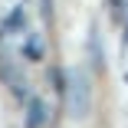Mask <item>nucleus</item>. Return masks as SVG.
I'll return each mask as SVG.
<instances>
[{
    "mask_svg": "<svg viewBox=\"0 0 128 128\" xmlns=\"http://www.w3.org/2000/svg\"><path fill=\"white\" fill-rule=\"evenodd\" d=\"M62 89H66V95H69V112H72L76 118H86V115H89V105H92L86 72H69Z\"/></svg>",
    "mask_w": 128,
    "mask_h": 128,
    "instance_id": "f257e3e1",
    "label": "nucleus"
},
{
    "mask_svg": "<svg viewBox=\"0 0 128 128\" xmlns=\"http://www.w3.org/2000/svg\"><path fill=\"white\" fill-rule=\"evenodd\" d=\"M43 118H46V105H43L40 98H33L30 102V115H26V128H40Z\"/></svg>",
    "mask_w": 128,
    "mask_h": 128,
    "instance_id": "f03ea898",
    "label": "nucleus"
},
{
    "mask_svg": "<svg viewBox=\"0 0 128 128\" xmlns=\"http://www.w3.org/2000/svg\"><path fill=\"white\" fill-rule=\"evenodd\" d=\"M125 7H128L125 0H112V13H115V16H122V13H125Z\"/></svg>",
    "mask_w": 128,
    "mask_h": 128,
    "instance_id": "7ed1b4c3",
    "label": "nucleus"
},
{
    "mask_svg": "<svg viewBox=\"0 0 128 128\" xmlns=\"http://www.w3.org/2000/svg\"><path fill=\"white\" fill-rule=\"evenodd\" d=\"M125 33H128V26H125Z\"/></svg>",
    "mask_w": 128,
    "mask_h": 128,
    "instance_id": "20e7f679",
    "label": "nucleus"
}]
</instances>
